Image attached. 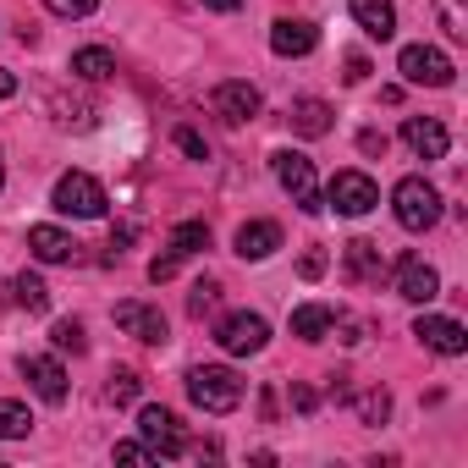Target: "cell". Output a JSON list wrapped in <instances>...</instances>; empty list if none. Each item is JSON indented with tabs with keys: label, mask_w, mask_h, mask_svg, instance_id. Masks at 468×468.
<instances>
[{
	"label": "cell",
	"mask_w": 468,
	"mask_h": 468,
	"mask_svg": "<svg viewBox=\"0 0 468 468\" xmlns=\"http://www.w3.org/2000/svg\"><path fill=\"white\" fill-rule=\"evenodd\" d=\"M331 331H336V309H331V303H298V309H292V336L325 342Z\"/></svg>",
	"instance_id": "ffe728a7"
},
{
	"label": "cell",
	"mask_w": 468,
	"mask_h": 468,
	"mask_svg": "<svg viewBox=\"0 0 468 468\" xmlns=\"http://www.w3.org/2000/svg\"><path fill=\"white\" fill-rule=\"evenodd\" d=\"M435 17L446 39H468V0H435Z\"/></svg>",
	"instance_id": "83f0119b"
},
{
	"label": "cell",
	"mask_w": 468,
	"mask_h": 468,
	"mask_svg": "<svg viewBox=\"0 0 468 468\" xmlns=\"http://www.w3.org/2000/svg\"><path fill=\"white\" fill-rule=\"evenodd\" d=\"M402 144H408L419 160H446V149H452V138H446V127H441L435 116H408V122H402Z\"/></svg>",
	"instance_id": "5bb4252c"
},
{
	"label": "cell",
	"mask_w": 468,
	"mask_h": 468,
	"mask_svg": "<svg viewBox=\"0 0 468 468\" xmlns=\"http://www.w3.org/2000/svg\"><path fill=\"white\" fill-rule=\"evenodd\" d=\"M325 265H331V260H325L320 249H309V254L298 260V276H303V282H320V276H325Z\"/></svg>",
	"instance_id": "836d02e7"
},
{
	"label": "cell",
	"mask_w": 468,
	"mask_h": 468,
	"mask_svg": "<svg viewBox=\"0 0 468 468\" xmlns=\"http://www.w3.org/2000/svg\"><path fill=\"white\" fill-rule=\"evenodd\" d=\"M45 6H50L56 17H89V12L100 6V0H45Z\"/></svg>",
	"instance_id": "d6a6232c"
},
{
	"label": "cell",
	"mask_w": 468,
	"mask_h": 468,
	"mask_svg": "<svg viewBox=\"0 0 468 468\" xmlns=\"http://www.w3.org/2000/svg\"><path fill=\"white\" fill-rule=\"evenodd\" d=\"M282 249V226L276 220H243L238 226V254L243 260H271Z\"/></svg>",
	"instance_id": "ac0fdd59"
},
{
	"label": "cell",
	"mask_w": 468,
	"mask_h": 468,
	"mask_svg": "<svg viewBox=\"0 0 468 468\" xmlns=\"http://www.w3.org/2000/svg\"><path fill=\"white\" fill-rule=\"evenodd\" d=\"M111 457H116V463H154V452H149L144 441H122V446H116Z\"/></svg>",
	"instance_id": "e575fe53"
},
{
	"label": "cell",
	"mask_w": 468,
	"mask_h": 468,
	"mask_svg": "<svg viewBox=\"0 0 468 468\" xmlns=\"http://www.w3.org/2000/svg\"><path fill=\"white\" fill-rule=\"evenodd\" d=\"M320 45V28L314 23H303V17H276L271 23V50L282 56V61H298V56H309Z\"/></svg>",
	"instance_id": "4fadbf2b"
},
{
	"label": "cell",
	"mask_w": 468,
	"mask_h": 468,
	"mask_svg": "<svg viewBox=\"0 0 468 468\" xmlns=\"http://www.w3.org/2000/svg\"><path fill=\"white\" fill-rule=\"evenodd\" d=\"M12 94H17V78H12L6 67H0V100H12Z\"/></svg>",
	"instance_id": "ab89813d"
},
{
	"label": "cell",
	"mask_w": 468,
	"mask_h": 468,
	"mask_svg": "<svg viewBox=\"0 0 468 468\" xmlns=\"http://www.w3.org/2000/svg\"><path fill=\"white\" fill-rule=\"evenodd\" d=\"M204 6H209V12H238L243 0H204Z\"/></svg>",
	"instance_id": "60d3db41"
},
{
	"label": "cell",
	"mask_w": 468,
	"mask_h": 468,
	"mask_svg": "<svg viewBox=\"0 0 468 468\" xmlns=\"http://www.w3.org/2000/svg\"><path fill=\"white\" fill-rule=\"evenodd\" d=\"M50 342H56V353H83V347H89V336H83L78 320H56V325H50Z\"/></svg>",
	"instance_id": "f546056e"
},
{
	"label": "cell",
	"mask_w": 468,
	"mask_h": 468,
	"mask_svg": "<svg viewBox=\"0 0 468 468\" xmlns=\"http://www.w3.org/2000/svg\"><path fill=\"white\" fill-rule=\"evenodd\" d=\"M138 441L154 452V457H182L187 452V435H182V419L171 408H138Z\"/></svg>",
	"instance_id": "8992f818"
},
{
	"label": "cell",
	"mask_w": 468,
	"mask_h": 468,
	"mask_svg": "<svg viewBox=\"0 0 468 468\" xmlns=\"http://www.w3.org/2000/svg\"><path fill=\"white\" fill-rule=\"evenodd\" d=\"M287 122H292L298 138H325V133H331V105H325V100H292Z\"/></svg>",
	"instance_id": "44dd1931"
},
{
	"label": "cell",
	"mask_w": 468,
	"mask_h": 468,
	"mask_svg": "<svg viewBox=\"0 0 468 468\" xmlns=\"http://www.w3.org/2000/svg\"><path fill=\"white\" fill-rule=\"evenodd\" d=\"M50 204L61 209V215H78V220H100L105 215V187L89 176V171H67V176H56V193H50Z\"/></svg>",
	"instance_id": "277c9868"
},
{
	"label": "cell",
	"mask_w": 468,
	"mask_h": 468,
	"mask_svg": "<svg viewBox=\"0 0 468 468\" xmlns=\"http://www.w3.org/2000/svg\"><path fill=\"white\" fill-rule=\"evenodd\" d=\"M6 292H12V303H17V309H28V314H45V309H50V287H45L34 271L12 276V287H6Z\"/></svg>",
	"instance_id": "7402d4cb"
},
{
	"label": "cell",
	"mask_w": 468,
	"mask_h": 468,
	"mask_svg": "<svg viewBox=\"0 0 468 468\" xmlns=\"http://www.w3.org/2000/svg\"><path fill=\"white\" fill-rule=\"evenodd\" d=\"M111 72H116V56L100 50V45H89V50L72 56V78H83V83H105Z\"/></svg>",
	"instance_id": "603a6c76"
},
{
	"label": "cell",
	"mask_w": 468,
	"mask_h": 468,
	"mask_svg": "<svg viewBox=\"0 0 468 468\" xmlns=\"http://www.w3.org/2000/svg\"><path fill=\"white\" fill-rule=\"evenodd\" d=\"M391 209H397V226L402 231H430L441 220V193L424 176H402L397 193H391Z\"/></svg>",
	"instance_id": "3957f363"
},
{
	"label": "cell",
	"mask_w": 468,
	"mask_h": 468,
	"mask_svg": "<svg viewBox=\"0 0 468 468\" xmlns=\"http://www.w3.org/2000/svg\"><path fill=\"white\" fill-rule=\"evenodd\" d=\"M397 292H402L408 303H430V298H441V276H435L419 254H402V260H397Z\"/></svg>",
	"instance_id": "9a60e30c"
},
{
	"label": "cell",
	"mask_w": 468,
	"mask_h": 468,
	"mask_svg": "<svg viewBox=\"0 0 468 468\" xmlns=\"http://www.w3.org/2000/svg\"><path fill=\"white\" fill-rule=\"evenodd\" d=\"M171 249H176L182 260H187V254H204V249H209V226H204V220H176V226H171Z\"/></svg>",
	"instance_id": "d4e9b609"
},
{
	"label": "cell",
	"mask_w": 468,
	"mask_h": 468,
	"mask_svg": "<svg viewBox=\"0 0 468 468\" xmlns=\"http://www.w3.org/2000/svg\"><path fill=\"white\" fill-rule=\"evenodd\" d=\"M369 78V61L364 56H347V83H364Z\"/></svg>",
	"instance_id": "f35d334b"
},
{
	"label": "cell",
	"mask_w": 468,
	"mask_h": 468,
	"mask_svg": "<svg viewBox=\"0 0 468 468\" xmlns=\"http://www.w3.org/2000/svg\"><path fill=\"white\" fill-rule=\"evenodd\" d=\"M215 342H220V353H231V358H249V353H260V347L271 342V325H265V314L238 309V314H226V320L215 325Z\"/></svg>",
	"instance_id": "52a82bcc"
},
{
	"label": "cell",
	"mask_w": 468,
	"mask_h": 468,
	"mask_svg": "<svg viewBox=\"0 0 468 468\" xmlns=\"http://www.w3.org/2000/svg\"><path fill=\"white\" fill-rule=\"evenodd\" d=\"M413 336H419L430 353H441V358L468 353V331H463L452 314H419V320H413Z\"/></svg>",
	"instance_id": "30bf717a"
},
{
	"label": "cell",
	"mask_w": 468,
	"mask_h": 468,
	"mask_svg": "<svg viewBox=\"0 0 468 468\" xmlns=\"http://www.w3.org/2000/svg\"><path fill=\"white\" fill-rule=\"evenodd\" d=\"M0 187H6V160H0Z\"/></svg>",
	"instance_id": "b9f144b4"
},
{
	"label": "cell",
	"mask_w": 468,
	"mask_h": 468,
	"mask_svg": "<svg viewBox=\"0 0 468 468\" xmlns=\"http://www.w3.org/2000/svg\"><path fill=\"white\" fill-rule=\"evenodd\" d=\"M176 149H182L187 160H209V144H204V133H193V127H176Z\"/></svg>",
	"instance_id": "1f68e13d"
},
{
	"label": "cell",
	"mask_w": 468,
	"mask_h": 468,
	"mask_svg": "<svg viewBox=\"0 0 468 468\" xmlns=\"http://www.w3.org/2000/svg\"><path fill=\"white\" fill-rule=\"evenodd\" d=\"M17 369H23V380L39 391V402H67V369L56 364V358H45V353H23L17 358Z\"/></svg>",
	"instance_id": "8fae6325"
},
{
	"label": "cell",
	"mask_w": 468,
	"mask_h": 468,
	"mask_svg": "<svg viewBox=\"0 0 468 468\" xmlns=\"http://www.w3.org/2000/svg\"><path fill=\"white\" fill-rule=\"evenodd\" d=\"M271 165H276V182L292 193V204H298L303 215H320V209H325V193H320V176H314V160H309V154L282 149V154H271Z\"/></svg>",
	"instance_id": "7a4b0ae2"
},
{
	"label": "cell",
	"mask_w": 468,
	"mask_h": 468,
	"mask_svg": "<svg viewBox=\"0 0 468 468\" xmlns=\"http://www.w3.org/2000/svg\"><path fill=\"white\" fill-rule=\"evenodd\" d=\"M358 149H364V154H386V133L364 127V133H358Z\"/></svg>",
	"instance_id": "d590c367"
},
{
	"label": "cell",
	"mask_w": 468,
	"mask_h": 468,
	"mask_svg": "<svg viewBox=\"0 0 468 468\" xmlns=\"http://www.w3.org/2000/svg\"><path fill=\"white\" fill-rule=\"evenodd\" d=\"M187 397H193V408H204V413H231L243 402V380H238V369H226V364H198V369H187Z\"/></svg>",
	"instance_id": "6da1fadb"
},
{
	"label": "cell",
	"mask_w": 468,
	"mask_h": 468,
	"mask_svg": "<svg viewBox=\"0 0 468 468\" xmlns=\"http://www.w3.org/2000/svg\"><path fill=\"white\" fill-rule=\"evenodd\" d=\"M215 303H220V282H209V276H204V282H193V292H187V314H193V320H204Z\"/></svg>",
	"instance_id": "f1b7e54d"
},
{
	"label": "cell",
	"mask_w": 468,
	"mask_h": 468,
	"mask_svg": "<svg viewBox=\"0 0 468 468\" xmlns=\"http://www.w3.org/2000/svg\"><path fill=\"white\" fill-rule=\"evenodd\" d=\"M176 271H182V254H176V249H165V254H154V260H149V282H154V287H160V282H171Z\"/></svg>",
	"instance_id": "4dcf8cb0"
},
{
	"label": "cell",
	"mask_w": 468,
	"mask_h": 468,
	"mask_svg": "<svg viewBox=\"0 0 468 468\" xmlns=\"http://www.w3.org/2000/svg\"><path fill=\"white\" fill-rule=\"evenodd\" d=\"M342 265H347V276L364 282V287L386 276V254H380V243H369V238H353V243L342 249Z\"/></svg>",
	"instance_id": "e0dca14e"
},
{
	"label": "cell",
	"mask_w": 468,
	"mask_h": 468,
	"mask_svg": "<svg viewBox=\"0 0 468 468\" xmlns=\"http://www.w3.org/2000/svg\"><path fill=\"white\" fill-rule=\"evenodd\" d=\"M347 12H353V23L369 39H391L397 34V6H391V0H347Z\"/></svg>",
	"instance_id": "d6986e66"
},
{
	"label": "cell",
	"mask_w": 468,
	"mask_h": 468,
	"mask_svg": "<svg viewBox=\"0 0 468 468\" xmlns=\"http://www.w3.org/2000/svg\"><path fill=\"white\" fill-rule=\"evenodd\" d=\"M116 325L133 336V342H149V347H165V314L154 303H116Z\"/></svg>",
	"instance_id": "7c38bea8"
},
{
	"label": "cell",
	"mask_w": 468,
	"mask_h": 468,
	"mask_svg": "<svg viewBox=\"0 0 468 468\" xmlns=\"http://www.w3.org/2000/svg\"><path fill=\"white\" fill-rule=\"evenodd\" d=\"M292 408H298V413H314V408H320V397H314L309 386H292Z\"/></svg>",
	"instance_id": "74e56055"
},
{
	"label": "cell",
	"mask_w": 468,
	"mask_h": 468,
	"mask_svg": "<svg viewBox=\"0 0 468 468\" xmlns=\"http://www.w3.org/2000/svg\"><path fill=\"white\" fill-rule=\"evenodd\" d=\"M138 386H144V380H138V369H127V364H122V369H111V380H105V402L127 408V402H138Z\"/></svg>",
	"instance_id": "4316f807"
},
{
	"label": "cell",
	"mask_w": 468,
	"mask_h": 468,
	"mask_svg": "<svg viewBox=\"0 0 468 468\" xmlns=\"http://www.w3.org/2000/svg\"><path fill=\"white\" fill-rule=\"evenodd\" d=\"M209 105H215V116L220 122H231V127H243V122H254L260 116V89L254 83H243V78H231V83H220L215 94H209Z\"/></svg>",
	"instance_id": "9c48e42d"
},
{
	"label": "cell",
	"mask_w": 468,
	"mask_h": 468,
	"mask_svg": "<svg viewBox=\"0 0 468 468\" xmlns=\"http://www.w3.org/2000/svg\"><path fill=\"white\" fill-rule=\"evenodd\" d=\"M28 430H34V413L12 397H0V441H23Z\"/></svg>",
	"instance_id": "484cf974"
},
{
	"label": "cell",
	"mask_w": 468,
	"mask_h": 468,
	"mask_svg": "<svg viewBox=\"0 0 468 468\" xmlns=\"http://www.w3.org/2000/svg\"><path fill=\"white\" fill-rule=\"evenodd\" d=\"M325 198H331L336 215H369V209L380 204V187H375L364 171H336L331 187H325Z\"/></svg>",
	"instance_id": "ba28073f"
},
{
	"label": "cell",
	"mask_w": 468,
	"mask_h": 468,
	"mask_svg": "<svg viewBox=\"0 0 468 468\" xmlns=\"http://www.w3.org/2000/svg\"><path fill=\"white\" fill-rule=\"evenodd\" d=\"M336 325H342V342H347V347H358V342L369 336V325H364V320H336Z\"/></svg>",
	"instance_id": "8d00e7d4"
},
{
	"label": "cell",
	"mask_w": 468,
	"mask_h": 468,
	"mask_svg": "<svg viewBox=\"0 0 468 468\" xmlns=\"http://www.w3.org/2000/svg\"><path fill=\"white\" fill-rule=\"evenodd\" d=\"M347 402L358 408L364 424H386L391 419V391L386 386H364V391H347Z\"/></svg>",
	"instance_id": "cb8c5ba5"
},
{
	"label": "cell",
	"mask_w": 468,
	"mask_h": 468,
	"mask_svg": "<svg viewBox=\"0 0 468 468\" xmlns=\"http://www.w3.org/2000/svg\"><path fill=\"white\" fill-rule=\"evenodd\" d=\"M397 72H402L408 83H419V89H452V78H457L452 56L435 50V45H408V50L397 56Z\"/></svg>",
	"instance_id": "5b68a950"
},
{
	"label": "cell",
	"mask_w": 468,
	"mask_h": 468,
	"mask_svg": "<svg viewBox=\"0 0 468 468\" xmlns=\"http://www.w3.org/2000/svg\"><path fill=\"white\" fill-rule=\"evenodd\" d=\"M28 249H34L39 265H72V260H78L72 231H61V226H34V231H28Z\"/></svg>",
	"instance_id": "2e32d148"
}]
</instances>
